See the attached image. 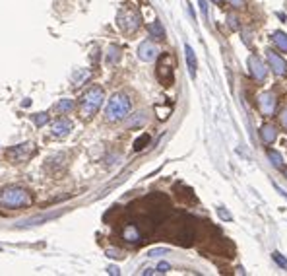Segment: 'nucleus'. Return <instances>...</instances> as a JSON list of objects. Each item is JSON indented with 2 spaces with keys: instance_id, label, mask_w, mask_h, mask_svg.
Masks as SVG:
<instances>
[{
  "instance_id": "7",
  "label": "nucleus",
  "mask_w": 287,
  "mask_h": 276,
  "mask_svg": "<svg viewBox=\"0 0 287 276\" xmlns=\"http://www.w3.org/2000/svg\"><path fill=\"white\" fill-rule=\"evenodd\" d=\"M248 68H250V74H252L254 80H258V82H264V80H266V76H268V66L264 64L262 58H258L256 55H250L248 56Z\"/></svg>"
},
{
  "instance_id": "15",
  "label": "nucleus",
  "mask_w": 287,
  "mask_h": 276,
  "mask_svg": "<svg viewBox=\"0 0 287 276\" xmlns=\"http://www.w3.org/2000/svg\"><path fill=\"white\" fill-rule=\"evenodd\" d=\"M272 41L281 49V51H287V33L285 31H273Z\"/></svg>"
},
{
  "instance_id": "3",
  "label": "nucleus",
  "mask_w": 287,
  "mask_h": 276,
  "mask_svg": "<svg viewBox=\"0 0 287 276\" xmlns=\"http://www.w3.org/2000/svg\"><path fill=\"white\" fill-rule=\"evenodd\" d=\"M103 99H105L103 88H99V86L89 88L82 96V101H80V115H82L83 119H91L97 111L101 109Z\"/></svg>"
},
{
  "instance_id": "29",
  "label": "nucleus",
  "mask_w": 287,
  "mask_h": 276,
  "mask_svg": "<svg viewBox=\"0 0 287 276\" xmlns=\"http://www.w3.org/2000/svg\"><path fill=\"white\" fill-rule=\"evenodd\" d=\"M109 272H111V274H119V268H117V266H111Z\"/></svg>"
},
{
  "instance_id": "6",
  "label": "nucleus",
  "mask_w": 287,
  "mask_h": 276,
  "mask_svg": "<svg viewBox=\"0 0 287 276\" xmlns=\"http://www.w3.org/2000/svg\"><path fill=\"white\" fill-rule=\"evenodd\" d=\"M157 78L163 86H171L173 84V58L169 55H163L159 64H157Z\"/></svg>"
},
{
  "instance_id": "23",
  "label": "nucleus",
  "mask_w": 287,
  "mask_h": 276,
  "mask_svg": "<svg viewBox=\"0 0 287 276\" xmlns=\"http://www.w3.org/2000/svg\"><path fill=\"white\" fill-rule=\"evenodd\" d=\"M272 259L277 262L281 268H287V261L283 259V257H281V255H279V253H272Z\"/></svg>"
},
{
  "instance_id": "24",
  "label": "nucleus",
  "mask_w": 287,
  "mask_h": 276,
  "mask_svg": "<svg viewBox=\"0 0 287 276\" xmlns=\"http://www.w3.org/2000/svg\"><path fill=\"white\" fill-rule=\"evenodd\" d=\"M169 270H171V264H169V262H159L157 272H161V274H163V272H169Z\"/></svg>"
},
{
  "instance_id": "18",
  "label": "nucleus",
  "mask_w": 287,
  "mask_h": 276,
  "mask_svg": "<svg viewBox=\"0 0 287 276\" xmlns=\"http://www.w3.org/2000/svg\"><path fill=\"white\" fill-rule=\"evenodd\" d=\"M268 160L272 162L273 167H281V166H283V158H281V154L275 152V150H268Z\"/></svg>"
},
{
  "instance_id": "30",
  "label": "nucleus",
  "mask_w": 287,
  "mask_h": 276,
  "mask_svg": "<svg viewBox=\"0 0 287 276\" xmlns=\"http://www.w3.org/2000/svg\"><path fill=\"white\" fill-rule=\"evenodd\" d=\"M212 2H216V4H223V0H212Z\"/></svg>"
},
{
  "instance_id": "4",
  "label": "nucleus",
  "mask_w": 287,
  "mask_h": 276,
  "mask_svg": "<svg viewBox=\"0 0 287 276\" xmlns=\"http://www.w3.org/2000/svg\"><path fill=\"white\" fill-rule=\"evenodd\" d=\"M117 22H119V28L123 29L124 33H136L138 28H140V16H138V12L130 10V8L121 10Z\"/></svg>"
},
{
  "instance_id": "28",
  "label": "nucleus",
  "mask_w": 287,
  "mask_h": 276,
  "mask_svg": "<svg viewBox=\"0 0 287 276\" xmlns=\"http://www.w3.org/2000/svg\"><path fill=\"white\" fill-rule=\"evenodd\" d=\"M219 216H221V218H227V220H229V218H231V216H229V214H227V212H225V210H219Z\"/></svg>"
},
{
  "instance_id": "9",
  "label": "nucleus",
  "mask_w": 287,
  "mask_h": 276,
  "mask_svg": "<svg viewBox=\"0 0 287 276\" xmlns=\"http://www.w3.org/2000/svg\"><path fill=\"white\" fill-rule=\"evenodd\" d=\"M159 55V51H157V47H155V43L151 41H144L140 43V47H138V58L140 60H144V62H151V60H155Z\"/></svg>"
},
{
  "instance_id": "27",
  "label": "nucleus",
  "mask_w": 287,
  "mask_h": 276,
  "mask_svg": "<svg viewBox=\"0 0 287 276\" xmlns=\"http://www.w3.org/2000/svg\"><path fill=\"white\" fill-rule=\"evenodd\" d=\"M231 6H235V8H241L243 4H245V0H227Z\"/></svg>"
},
{
  "instance_id": "2",
  "label": "nucleus",
  "mask_w": 287,
  "mask_h": 276,
  "mask_svg": "<svg viewBox=\"0 0 287 276\" xmlns=\"http://www.w3.org/2000/svg\"><path fill=\"white\" fill-rule=\"evenodd\" d=\"M130 109H132V99L130 97L123 94V92L113 94L107 107H105V119L109 123H121L128 117Z\"/></svg>"
},
{
  "instance_id": "14",
  "label": "nucleus",
  "mask_w": 287,
  "mask_h": 276,
  "mask_svg": "<svg viewBox=\"0 0 287 276\" xmlns=\"http://www.w3.org/2000/svg\"><path fill=\"white\" fill-rule=\"evenodd\" d=\"M184 55H186V64H188V72L190 76L194 78L196 76V56H194V51H192L190 45L184 47Z\"/></svg>"
},
{
  "instance_id": "26",
  "label": "nucleus",
  "mask_w": 287,
  "mask_h": 276,
  "mask_svg": "<svg viewBox=\"0 0 287 276\" xmlns=\"http://www.w3.org/2000/svg\"><path fill=\"white\" fill-rule=\"evenodd\" d=\"M198 4H200V10H202L204 18H208V6H206V0H198Z\"/></svg>"
},
{
  "instance_id": "31",
  "label": "nucleus",
  "mask_w": 287,
  "mask_h": 276,
  "mask_svg": "<svg viewBox=\"0 0 287 276\" xmlns=\"http://www.w3.org/2000/svg\"><path fill=\"white\" fill-rule=\"evenodd\" d=\"M285 177H287V167H285Z\"/></svg>"
},
{
  "instance_id": "11",
  "label": "nucleus",
  "mask_w": 287,
  "mask_h": 276,
  "mask_svg": "<svg viewBox=\"0 0 287 276\" xmlns=\"http://www.w3.org/2000/svg\"><path fill=\"white\" fill-rule=\"evenodd\" d=\"M53 136L56 138H64L70 134V130H72V121L66 119V117H60V119H56L55 123H53Z\"/></svg>"
},
{
  "instance_id": "20",
  "label": "nucleus",
  "mask_w": 287,
  "mask_h": 276,
  "mask_svg": "<svg viewBox=\"0 0 287 276\" xmlns=\"http://www.w3.org/2000/svg\"><path fill=\"white\" fill-rule=\"evenodd\" d=\"M119 58H121V49H119V47H111L109 55H107V62H109V64H115Z\"/></svg>"
},
{
  "instance_id": "8",
  "label": "nucleus",
  "mask_w": 287,
  "mask_h": 276,
  "mask_svg": "<svg viewBox=\"0 0 287 276\" xmlns=\"http://www.w3.org/2000/svg\"><path fill=\"white\" fill-rule=\"evenodd\" d=\"M275 105H277V99L272 92H264L258 96V109L264 117H272L275 113Z\"/></svg>"
},
{
  "instance_id": "21",
  "label": "nucleus",
  "mask_w": 287,
  "mask_h": 276,
  "mask_svg": "<svg viewBox=\"0 0 287 276\" xmlns=\"http://www.w3.org/2000/svg\"><path fill=\"white\" fill-rule=\"evenodd\" d=\"M33 123H35V126L47 124L49 123V115H47V113H37V115H33Z\"/></svg>"
},
{
  "instance_id": "13",
  "label": "nucleus",
  "mask_w": 287,
  "mask_h": 276,
  "mask_svg": "<svg viewBox=\"0 0 287 276\" xmlns=\"http://www.w3.org/2000/svg\"><path fill=\"white\" fill-rule=\"evenodd\" d=\"M260 136L262 140L266 142V144H272L275 136H277V130H275V126L273 124H262V128H260Z\"/></svg>"
},
{
  "instance_id": "1",
  "label": "nucleus",
  "mask_w": 287,
  "mask_h": 276,
  "mask_svg": "<svg viewBox=\"0 0 287 276\" xmlns=\"http://www.w3.org/2000/svg\"><path fill=\"white\" fill-rule=\"evenodd\" d=\"M33 202V196L28 189L24 187H18V185H8L0 191V206L2 208H26Z\"/></svg>"
},
{
  "instance_id": "22",
  "label": "nucleus",
  "mask_w": 287,
  "mask_h": 276,
  "mask_svg": "<svg viewBox=\"0 0 287 276\" xmlns=\"http://www.w3.org/2000/svg\"><path fill=\"white\" fill-rule=\"evenodd\" d=\"M227 26H229L233 31H237V29H239V18L235 14H229L227 16Z\"/></svg>"
},
{
  "instance_id": "19",
  "label": "nucleus",
  "mask_w": 287,
  "mask_h": 276,
  "mask_svg": "<svg viewBox=\"0 0 287 276\" xmlns=\"http://www.w3.org/2000/svg\"><path fill=\"white\" fill-rule=\"evenodd\" d=\"M148 144H150V134H142V136L136 138V142H134V150L140 152V150H144Z\"/></svg>"
},
{
  "instance_id": "12",
  "label": "nucleus",
  "mask_w": 287,
  "mask_h": 276,
  "mask_svg": "<svg viewBox=\"0 0 287 276\" xmlns=\"http://www.w3.org/2000/svg\"><path fill=\"white\" fill-rule=\"evenodd\" d=\"M123 239L124 241H128V243H138V241L142 239V232H140V228H138L136 224H128V226H124Z\"/></svg>"
},
{
  "instance_id": "5",
  "label": "nucleus",
  "mask_w": 287,
  "mask_h": 276,
  "mask_svg": "<svg viewBox=\"0 0 287 276\" xmlns=\"http://www.w3.org/2000/svg\"><path fill=\"white\" fill-rule=\"evenodd\" d=\"M33 154H35V144H33V142H26V144H20V146L10 148V150L6 152V156H8V160L14 162V164H24V162H28Z\"/></svg>"
},
{
  "instance_id": "16",
  "label": "nucleus",
  "mask_w": 287,
  "mask_h": 276,
  "mask_svg": "<svg viewBox=\"0 0 287 276\" xmlns=\"http://www.w3.org/2000/svg\"><path fill=\"white\" fill-rule=\"evenodd\" d=\"M148 29H150L151 37H155V39H165V29L159 22H151Z\"/></svg>"
},
{
  "instance_id": "10",
  "label": "nucleus",
  "mask_w": 287,
  "mask_h": 276,
  "mask_svg": "<svg viewBox=\"0 0 287 276\" xmlns=\"http://www.w3.org/2000/svg\"><path fill=\"white\" fill-rule=\"evenodd\" d=\"M266 56H268V62H270V66H272L273 72H275L277 76H285L287 74V62L285 60L277 55V53H273V51H268Z\"/></svg>"
},
{
  "instance_id": "25",
  "label": "nucleus",
  "mask_w": 287,
  "mask_h": 276,
  "mask_svg": "<svg viewBox=\"0 0 287 276\" xmlns=\"http://www.w3.org/2000/svg\"><path fill=\"white\" fill-rule=\"evenodd\" d=\"M279 123H281V126L287 130V107L281 111V115H279Z\"/></svg>"
},
{
  "instance_id": "17",
  "label": "nucleus",
  "mask_w": 287,
  "mask_h": 276,
  "mask_svg": "<svg viewBox=\"0 0 287 276\" xmlns=\"http://www.w3.org/2000/svg\"><path fill=\"white\" fill-rule=\"evenodd\" d=\"M76 107V103L72 101V99H60L58 103H56V111H60L62 115H66V113H70V111Z\"/></svg>"
}]
</instances>
